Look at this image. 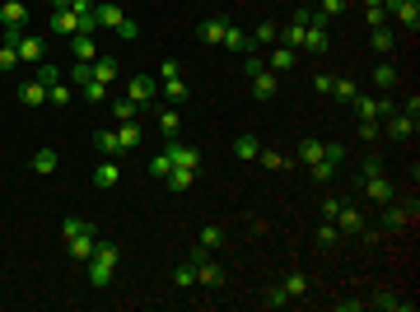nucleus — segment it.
Segmentation results:
<instances>
[{
  "label": "nucleus",
  "instance_id": "f257e3e1",
  "mask_svg": "<svg viewBox=\"0 0 420 312\" xmlns=\"http://www.w3.org/2000/svg\"><path fill=\"white\" fill-rule=\"evenodd\" d=\"M117 261H122V247H117V243H103V238H98L93 256L84 261V265H89L84 275H89V284H93V289H108V284H112V270H117Z\"/></svg>",
  "mask_w": 420,
  "mask_h": 312
},
{
  "label": "nucleus",
  "instance_id": "f03ea898",
  "mask_svg": "<svg viewBox=\"0 0 420 312\" xmlns=\"http://www.w3.org/2000/svg\"><path fill=\"white\" fill-rule=\"evenodd\" d=\"M248 84H252V98H262V103H271L276 98V70H266L257 56H248Z\"/></svg>",
  "mask_w": 420,
  "mask_h": 312
},
{
  "label": "nucleus",
  "instance_id": "7ed1b4c3",
  "mask_svg": "<svg viewBox=\"0 0 420 312\" xmlns=\"http://www.w3.org/2000/svg\"><path fill=\"white\" fill-rule=\"evenodd\" d=\"M350 108H355L359 122H383V117H392V98H373V94L364 98V94H359Z\"/></svg>",
  "mask_w": 420,
  "mask_h": 312
},
{
  "label": "nucleus",
  "instance_id": "20e7f679",
  "mask_svg": "<svg viewBox=\"0 0 420 312\" xmlns=\"http://www.w3.org/2000/svg\"><path fill=\"white\" fill-rule=\"evenodd\" d=\"M93 247H98V229H93V224H84L75 238H65V252H70V261H89Z\"/></svg>",
  "mask_w": 420,
  "mask_h": 312
},
{
  "label": "nucleus",
  "instance_id": "39448f33",
  "mask_svg": "<svg viewBox=\"0 0 420 312\" xmlns=\"http://www.w3.org/2000/svg\"><path fill=\"white\" fill-rule=\"evenodd\" d=\"M126 98H131L136 108H150V103L159 98V79L155 75H136L131 84H126Z\"/></svg>",
  "mask_w": 420,
  "mask_h": 312
},
{
  "label": "nucleus",
  "instance_id": "423d86ee",
  "mask_svg": "<svg viewBox=\"0 0 420 312\" xmlns=\"http://www.w3.org/2000/svg\"><path fill=\"white\" fill-rule=\"evenodd\" d=\"M164 154L173 158V168H201V149L196 145H182V140H169Z\"/></svg>",
  "mask_w": 420,
  "mask_h": 312
},
{
  "label": "nucleus",
  "instance_id": "0eeeda50",
  "mask_svg": "<svg viewBox=\"0 0 420 312\" xmlns=\"http://www.w3.org/2000/svg\"><path fill=\"white\" fill-rule=\"evenodd\" d=\"M224 28H229V19H219V15L201 19V24H196V42H205V47H219V42H224Z\"/></svg>",
  "mask_w": 420,
  "mask_h": 312
},
{
  "label": "nucleus",
  "instance_id": "6e6552de",
  "mask_svg": "<svg viewBox=\"0 0 420 312\" xmlns=\"http://www.w3.org/2000/svg\"><path fill=\"white\" fill-rule=\"evenodd\" d=\"M93 19H98V28H108V33H117L122 28V5H112V0H93Z\"/></svg>",
  "mask_w": 420,
  "mask_h": 312
},
{
  "label": "nucleus",
  "instance_id": "1a4fd4ad",
  "mask_svg": "<svg viewBox=\"0 0 420 312\" xmlns=\"http://www.w3.org/2000/svg\"><path fill=\"white\" fill-rule=\"evenodd\" d=\"M332 224H336L341 233H364V229H369V224H364V215H359L355 205H345V201H341V210L332 215Z\"/></svg>",
  "mask_w": 420,
  "mask_h": 312
},
{
  "label": "nucleus",
  "instance_id": "9d476101",
  "mask_svg": "<svg viewBox=\"0 0 420 312\" xmlns=\"http://www.w3.org/2000/svg\"><path fill=\"white\" fill-rule=\"evenodd\" d=\"M15 47H19V65H42V56H47V42L42 38H29V33L19 38Z\"/></svg>",
  "mask_w": 420,
  "mask_h": 312
},
{
  "label": "nucleus",
  "instance_id": "9b49d317",
  "mask_svg": "<svg viewBox=\"0 0 420 312\" xmlns=\"http://www.w3.org/2000/svg\"><path fill=\"white\" fill-rule=\"evenodd\" d=\"M383 122H388L392 140H411V136H416V112H392V117H383Z\"/></svg>",
  "mask_w": 420,
  "mask_h": 312
},
{
  "label": "nucleus",
  "instance_id": "f8f14e48",
  "mask_svg": "<svg viewBox=\"0 0 420 312\" xmlns=\"http://www.w3.org/2000/svg\"><path fill=\"white\" fill-rule=\"evenodd\" d=\"M0 24L5 28H24L29 24V5L24 0H0Z\"/></svg>",
  "mask_w": 420,
  "mask_h": 312
},
{
  "label": "nucleus",
  "instance_id": "ddd939ff",
  "mask_svg": "<svg viewBox=\"0 0 420 312\" xmlns=\"http://www.w3.org/2000/svg\"><path fill=\"white\" fill-rule=\"evenodd\" d=\"M388 15H397L406 28L416 33L420 28V0H388Z\"/></svg>",
  "mask_w": 420,
  "mask_h": 312
},
{
  "label": "nucleus",
  "instance_id": "4468645a",
  "mask_svg": "<svg viewBox=\"0 0 420 312\" xmlns=\"http://www.w3.org/2000/svg\"><path fill=\"white\" fill-rule=\"evenodd\" d=\"M276 38H280V28H276V24H266V19H262V24H257V28L248 33V51H262V47H276Z\"/></svg>",
  "mask_w": 420,
  "mask_h": 312
},
{
  "label": "nucleus",
  "instance_id": "2eb2a0df",
  "mask_svg": "<svg viewBox=\"0 0 420 312\" xmlns=\"http://www.w3.org/2000/svg\"><path fill=\"white\" fill-rule=\"evenodd\" d=\"M19 103H24V108H42L47 103V84L42 79H24V84H19Z\"/></svg>",
  "mask_w": 420,
  "mask_h": 312
},
{
  "label": "nucleus",
  "instance_id": "dca6fc26",
  "mask_svg": "<svg viewBox=\"0 0 420 312\" xmlns=\"http://www.w3.org/2000/svg\"><path fill=\"white\" fill-rule=\"evenodd\" d=\"M93 145H98L108 158H122V154H126V149H122V136H117V126H112V131H108V126H103V131H93Z\"/></svg>",
  "mask_w": 420,
  "mask_h": 312
},
{
  "label": "nucleus",
  "instance_id": "f3484780",
  "mask_svg": "<svg viewBox=\"0 0 420 312\" xmlns=\"http://www.w3.org/2000/svg\"><path fill=\"white\" fill-rule=\"evenodd\" d=\"M364 182H369V187H364V196H369V201H378V205H388V201H392V182L383 177V172H369Z\"/></svg>",
  "mask_w": 420,
  "mask_h": 312
},
{
  "label": "nucleus",
  "instance_id": "a211bd4d",
  "mask_svg": "<svg viewBox=\"0 0 420 312\" xmlns=\"http://www.w3.org/2000/svg\"><path fill=\"white\" fill-rule=\"evenodd\" d=\"M29 168L38 172V177H52V172L61 168V154H56V149H38V154L29 158Z\"/></svg>",
  "mask_w": 420,
  "mask_h": 312
},
{
  "label": "nucleus",
  "instance_id": "6ab92c4d",
  "mask_svg": "<svg viewBox=\"0 0 420 312\" xmlns=\"http://www.w3.org/2000/svg\"><path fill=\"white\" fill-rule=\"evenodd\" d=\"M93 187H122V168H117V158H103V163L93 168Z\"/></svg>",
  "mask_w": 420,
  "mask_h": 312
},
{
  "label": "nucleus",
  "instance_id": "aec40b11",
  "mask_svg": "<svg viewBox=\"0 0 420 312\" xmlns=\"http://www.w3.org/2000/svg\"><path fill=\"white\" fill-rule=\"evenodd\" d=\"M295 65H299V51L295 47H280V42L271 47V65H266V70H280V75H285V70H295Z\"/></svg>",
  "mask_w": 420,
  "mask_h": 312
},
{
  "label": "nucleus",
  "instance_id": "412c9836",
  "mask_svg": "<svg viewBox=\"0 0 420 312\" xmlns=\"http://www.w3.org/2000/svg\"><path fill=\"white\" fill-rule=\"evenodd\" d=\"M383 224H388V229H406V224H416V201H411V205H392L388 215H383Z\"/></svg>",
  "mask_w": 420,
  "mask_h": 312
},
{
  "label": "nucleus",
  "instance_id": "4be33fe9",
  "mask_svg": "<svg viewBox=\"0 0 420 312\" xmlns=\"http://www.w3.org/2000/svg\"><path fill=\"white\" fill-rule=\"evenodd\" d=\"M70 51H75V61H98L93 33H75V38H70Z\"/></svg>",
  "mask_w": 420,
  "mask_h": 312
},
{
  "label": "nucleus",
  "instance_id": "5701e85b",
  "mask_svg": "<svg viewBox=\"0 0 420 312\" xmlns=\"http://www.w3.org/2000/svg\"><path fill=\"white\" fill-rule=\"evenodd\" d=\"M122 75V65L112 61V56H98V61H93V79H98V84H108L112 89V79Z\"/></svg>",
  "mask_w": 420,
  "mask_h": 312
},
{
  "label": "nucleus",
  "instance_id": "b1692460",
  "mask_svg": "<svg viewBox=\"0 0 420 312\" xmlns=\"http://www.w3.org/2000/svg\"><path fill=\"white\" fill-rule=\"evenodd\" d=\"M192 182H196V168H173L169 177H164V187L169 191H187Z\"/></svg>",
  "mask_w": 420,
  "mask_h": 312
},
{
  "label": "nucleus",
  "instance_id": "393cba45",
  "mask_svg": "<svg viewBox=\"0 0 420 312\" xmlns=\"http://www.w3.org/2000/svg\"><path fill=\"white\" fill-rule=\"evenodd\" d=\"M196 280L201 284H224V270H219L210 256H201V261H196Z\"/></svg>",
  "mask_w": 420,
  "mask_h": 312
},
{
  "label": "nucleus",
  "instance_id": "a878e982",
  "mask_svg": "<svg viewBox=\"0 0 420 312\" xmlns=\"http://www.w3.org/2000/svg\"><path fill=\"white\" fill-rule=\"evenodd\" d=\"M79 98H84V103H93V108H98V103H108V84H98V79H89V84H79Z\"/></svg>",
  "mask_w": 420,
  "mask_h": 312
},
{
  "label": "nucleus",
  "instance_id": "bb28decb",
  "mask_svg": "<svg viewBox=\"0 0 420 312\" xmlns=\"http://www.w3.org/2000/svg\"><path fill=\"white\" fill-rule=\"evenodd\" d=\"M332 94H336V103L350 108V103L359 98V84H355V79H336V84H332Z\"/></svg>",
  "mask_w": 420,
  "mask_h": 312
},
{
  "label": "nucleus",
  "instance_id": "cd10ccee",
  "mask_svg": "<svg viewBox=\"0 0 420 312\" xmlns=\"http://www.w3.org/2000/svg\"><path fill=\"white\" fill-rule=\"evenodd\" d=\"M136 103H131V98H112V122L122 126V122H136Z\"/></svg>",
  "mask_w": 420,
  "mask_h": 312
},
{
  "label": "nucleus",
  "instance_id": "c85d7f7f",
  "mask_svg": "<svg viewBox=\"0 0 420 312\" xmlns=\"http://www.w3.org/2000/svg\"><path fill=\"white\" fill-rule=\"evenodd\" d=\"M219 47H229V51H248V33L238 28V24H229V28H224V42H219Z\"/></svg>",
  "mask_w": 420,
  "mask_h": 312
},
{
  "label": "nucleus",
  "instance_id": "c756f323",
  "mask_svg": "<svg viewBox=\"0 0 420 312\" xmlns=\"http://www.w3.org/2000/svg\"><path fill=\"white\" fill-rule=\"evenodd\" d=\"M373 84H378V89H392V84H397V65L378 61V65H373Z\"/></svg>",
  "mask_w": 420,
  "mask_h": 312
},
{
  "label": "nucleus",
  "instance_id": "7c9ffc66",
  "mask_svg": "<svg viewBox=\"0 0 420 312\" xmlns=\"http://www.w3.org/2000/svg\"><path fill=\"white\" fill-rule=\"evenodd\" d=\"M233 154L238 158H257L262 154V140H257V136H238V140H233Z\"/></svg>",
  "mask_w": 420,
  "mask_h": 312
},
{
  "label": "nucleus",
  "instance_id": "2f4dec72",
  "mask_svg": "<svg viewBox=\"0 0 420 312\" xmlns=\"http://www.w3.org/2000/svg\"><path fill=\"white\" fill-rule=\"evenodd\" d=\"M117 136H122V149H126V154H131V149H136V145L145 140V136H140V126H136V122H122V126H117Z\"/></svg>",
  "mask_w": 420,
  "mask_h": 312
},
{
  "label": "nucleus",
  "instance_id": "473e14b6",
  "mask_svg": "<svg viewBox=\"0 0 420 312\" xmlns=\"http://www.w3.org/2000/svg\"><path fill=\"white\" fill-rule=\"evenodd\" d=\"M373 308H383V312H411V303L397 294H373Z\"/></svg>",
  "mask_w": 420,
  "mask_h": 312
},
{
  "label": "nucleus",
  "instance_id": "72a5a7b5",
  "mask_svg": "<svg viewBox=\"0 0 420 312\" xmlns=\"http://www.w3.org/2000/svg\"><path fill=\"white\" fill-rule=\"evenodd\" d=\"M10 70H19V47L15 42H0V75H10Z\"/></svg>",
  "mask_w": 420,
  "mask_h": 312
},
{
  "label": "nucleus",
  "instance_id": "f704fd0d",
  "mask_svg": "<svg viewBox=\"0 0 420 312\" xmlns=\"http://www.w3.org/2000/svg\"><path fill=\"white\" fill-rule=\"evenodd\" d=\"M369 42H373V51H378V56H388V51H392V42H397V38H392V28H388V24H383V28H373V38H369Z\"/></svg>",
  "mask_w": 420,
  "mask_h": 312
},
{
  "label": "nucleus",
  "instance_id": "c9c22d12",
  "mask_svg": "<svg viewBox=\"0 0 420 312\" xmlns=\"http://www.w3.org/2000/svg\"><path fill=\"white\" fill-rule=\"evenodd\" d=\"M159 89H164V94H169L173 103H182V98H187V79H182V75H173V79H159Z\"/></svg>",
  "mask_w": 420,
  "mask_h": 312
},
{
  "label": "nucleus",
  "instance_id": "e433bc0d",
  "mask_svg": "<svg viewBox=\"0 0 420 312\" xmlns=\"http://www.w3.org/2000/svg\"><path fill=\"white\" fill-rule=\"evenodd\" d=\"M173 284H178V289H192V284H196V261L178 265V270H173Z\"/></svg>",
  "mask_w": 420,
  "mask_h": 312
},
{
  "label": "nucleus",
  "instance_id": "4c0bfd02",
  "mask_svg": "<svg viewBox=\"0 0 420 312\" xmlns=\"http://www.w3.org/2000/svg\"><path fill=\"white\" fill-rule=\"evenodd\" d=\"M280 289H285L290 298H304V294H309V275H299V270H295V275H285V284H280Z\"/></svg>",
  "mask_w": 420,
  "mask_h": 312
},
{
  "label": "nucleus",
  "instance_id": "58836bf2",
  "mask_svg": "<svg viewBox=\"0 0 420 312\" xmlns=\"http://www.w3.org/2000/svg\"><path fill=\"white\" fill-rule=\"evenodd\" d=\"M322 158V140H299V163L309 168V163H318Z\"/></svg>",
  "mask_w": 420,
  "mask_h": 312
},
{
  "label": "nucleus",
  "instance_id": "ea45409f",
  "mask_svg": "<svg viewBox=\"0 0 420 312\" xmlns=\"http://www.w3.org/2000/svg\"><path fill=\"white\" fill-rule=\"evenodd\" d=\"M178 126H182V117H178V112H159V131H164L169 140H178Z\"/></svg>",
  "mask_w": 420,
  "mask_h": 312
},
{
  "label": "nucleus",
  "instance_id": "a19ab883",
  "mask_svg": "<svg viewBox=\"0 0 420 312\" xmlns=\"http://www.w3.org/2000/svg\"><path fill=\"white\" fill-rule=\"evenodd\" d=\"M219 243H224V229H219V224H205L201 229V247L210 252V247H219Z\"/></svg>",
  "mask_w": 420,
  "mask_h": 312
},
{
  "label": "nucleus",
  "instance_id": "79ce46f5",
  "mask_svg": "<svg viewBox=\"0 0 420 312\" xmlns=\"http://www.w3.org/2000/svg\"><path fill=\"white\" fill-rule=\"evenodd\" d=\"M309 172L318 177V182H332V177H336V163H327V158H318V163H309Z\"/></svg>",
  "mask_w": 420,
  "mask_h": 312
},
{
  "label": "nucleus",
  "instance_id": "37998d69",
  "mask_svg": "<svg viewBox=\"0 0 420 312\" xmlns=\"http://www.w3.org/2000/svg\"><path fill=\"white\" fill-rule=\"evenodd\" d=\"M262 303H266V308H285V303H290V294L276 284V289H262Z\"/></svg>",
  "mask_w": 420,
  "mask_h": 312
},
{
  "label": "nucleus",
  "instance_id": "c03bdc74",
  "mask_svg": "<svg viewBox=\"0 0 420 312\" xmlns=\"http://www.w3.org/2000/svg\"><path fill=\"white\" fill-rule=\"evenodd\" d=\"M150 172H155L159 182H164V177L173 172V158H169V154H155V158H150Z\"/></svg>",
  "mask_w": 420,
  "mask_h": 312
},
{
  "label": "nucleus",
  "instance_id": "a18cd8bd",
  "mask_svg": "<svg viewBox=\"0 0 420 312\" xmlns=\"http://www.w3.org/2000/svg\"><path fill=\"white\" fill-rule=\"evenodd\" d=\"M364 19H369V28H383L388 24V10L383 5H364Z\"/></svg>",
  "mask_w": 420,
  "mask_h": 312
},
{
  "label": "nucleus",
  "instance_id": "49530a36",
  "mask_svg": "<svg viewBox=\"0 0 420 312\" xmlns=\"http://www.w3.org/2000/svg\"><path fill=\"white\" fill-rule=\"evenodd\" d=\"M47 103H56V108H65V103H70V89H65V79L47 89Z\"/></svg>",
  "mask_w": 420,
  "mask_h": 312
},
{
  "label": "nucleus",
  "instance_id": "de8ad7c7",
  "mask_svg": "<svg viewBox=\"0 0 420 312\" xmlns=\"http://www.w3.org/2000/svg\"><path fill=\"white\" fill-rule=\"evenodd\" d=\"M70 79H75V89H79V84H89V79H93V61H75Z\"/></svg>",
  "mask_w": 420,
  "mask_h": 312
},
{
  "label": "nucleus",
  "instance_id": "09e8293b",
  "mask_svg": "<svg viewBox=\"0 0 420 312\" xmlns=\"http://www.w3.org/2000/svg\"><path fill=\"white\" fill-rule=\"evenodd\" d=\"M38 79H42L47 89H52V84H61L65 75H61V70H56V65H47V61H42V65H38Z\"/></svg>",
  "mask_w": 420,
  "mask_h": 312
},
{
  "label": "nucleus",
  "instance_id": "8fccbe9b",
  "mask_svg": "<svg viewBox=\"0 0 420 312\" xmlns=\"http://www.w3.org/2000/svg\"><path fill=\"white\" fill-rule=\"evenodd\" d=\"M345 5H350V0H318V15H322V19H332V15H341Z\"/></svg>",
  "mask_w": 420,
  "mask_h": 312
},
{
  "label": "nucleus",
  "instance_id": "3c124183",
  "mask_svg": "<svg viewBox=\"0 0 420 312\" xmlns=\"http://www.w3.org/2000/svg\"><path fill=\"white\" fill-rule=\"evenodd\" d=\"M378 136H383V126H378V122H359V140H364V145H373Z\"/></svg>",
  "mask_w": 420,
  "mask_h": 312
},
{
  "label": "nucleus",
  "instance_id": "603ef678",
  "mask_svg": "<svg viewBox=\"0 0 420 312\" xmlns=\"http://www.w3.org/2000/svg\"><path fill=\"white\" fill-rule=\"evenodd\" d=\"M117 38H126V42H136V38H140V24H136V19H122V28H117Z\"/></svg>",
  "mask_w": 420,
  "mask_h": 312
},
{
  "label": "nucleus",
  "instance_id": "864d4df0",
  "mask_svg": "<svg viewBox=\"0 0 420 312\" xmlns=\"http://www.w3.org/2000/svg\"><path fill=\"white\" fill-rule=\"evenodd\" d=\"M336 233H341L336 224H322V229H318V243H322V247H332V243H336Z\"/></svg>",
  "mask_w": 420,
  "mask_h": 312
},
{
  "label": "nucleus",
  "instance_id": "5fc2aeb1",
  "mask_svg": "<svg viewBox=\"0 0 420 312\" xmlns=\"http://www.w3.org/2000/svg\"><path fill=\"white\" fill-rule=\"evenodd\" d=\"M84 224H89V219H75V215H70V219H65V224H61V238H75L79 229H84Z\"/></svg>",
  "mask_w": 420,
  "mask_h": 312
},
{
  "label": "nucleus",
  "instance_id": "6e6d98bb",
  "mask_svg": "<svg viewBox=\"0 0 420 312\" xmlns=\"http://www.w3.org/2000/svg\"><path fill=\"white\" fill-rule=\"evenodd\" d=\"M173 75H182V65H178V61H173V56H169V61L159 65V79H173Z\"/></svg>",
  "mask_w": 420,
  "mask_h": 312
},
{
  "label": "nucleus",
  "instance_id": "4d7b16f0",
  "mask_svg": "<svg viewBox=\"0 0 420 312\" xmlns=\"http://www.w3.org/2000/svg\"><path fill=\"white\" fill-rule=\"evenodd\" d=\"M257 158H262L266 168H285V158H280V154H276V149H262V154H257Z\"/></svg>",
  "mask_w": 420,
  "mask_h": 312
},
{
  "label": "nucleus",
  "instance_id": "13d9d810",
  "mask_svg": "<svg viewBox=\"0 0 420 312\" xmlns=\"http://www.w3.org/2000/svg\"><path fill=\"white\" fill-rule=\"evenodd\" d=\"M332 84H336L332 75H313V89H318V94H332Z\"/></svg>",
  "mask_w": 420,
  "mask_h": 312
},
{
  "label": "nucleus",
  "instance_id": "bf43d9fd",
  "mask_svg": "<svg viewBox=\"0 0 420 312\" xmlns=\"http://www.w3.org/2000/svg\"><path fill=\"white\" fill-rule=\"evenodd\" d=\"M52 10H75V0H47Z\"/></svg>",
  "mask_w": 420,
  "mask_h": 312
},
{
  "label": "nucleus",
  "instance_id": "052dcab7",
  "mask_svg": "<svg viewBox=\"0 0 420 312\" xmlns=\"http://www.w3.org/2000/svg\"><path fill=\"white\" fill-rule=\"evenodd\" d=\"M364 5H383V10H388V0H364Z\"/></svg>",
  "mask_w": 420,
  "mask_h": 312
},
{
  "label": "nucleus",
  "instance_id": "680f3d73",
  "mask_svg": "<svg viewBox=\"0 0 420 312\" xmlns=\"http://www.w3.org/2000/svg\"><path fill=\"white\" fill-rule=\"evenodd\" d=\"M0 28H5V24H0Z\"/></svg>",
  "mask_w": 420,
  "mask_h": 312
}]
</instances>
